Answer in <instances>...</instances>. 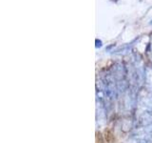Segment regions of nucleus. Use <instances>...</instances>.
<instances>
[{
	"label": "nucleus",
	"mask_w": 152,
	"mask_h": 143,
	"mask_svg": "<svg viewBox=\"0 0 152 143\" xmlns=\"http://www.w3.org/2000/svg\"><path fill=\"white\" fill-rule=\"evenodd\" d=\"M151 24H152V21H151Z\"/></svg>",
	"instance_id": "nucleus-1"
}]
</instances>
